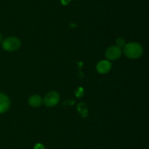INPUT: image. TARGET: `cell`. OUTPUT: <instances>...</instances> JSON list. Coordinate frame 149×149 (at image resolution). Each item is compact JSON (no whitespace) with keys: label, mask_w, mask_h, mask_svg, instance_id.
Here are the masks:
<instances>
[{"label":"cell","mask_w":149,"mask_h":149,"mask_svg":"<svg viewBox=\"0 0 149 149\" xmlns=\"http://www.w3.org/2000/svg\"><path fill=\"white\" fill-rule=\"evenodd\" d=\"M123 51L127 58L135 59L142 56L143 49L142 45L138 42H130L124 46Z\"/></svg>","instance_id":"1"},{"label":"cell","mask_w":149,"mask_h":149,"mask_svg":"<svg viewBox=\"0 0 149 149\" xmlns=\"http://www.w3.org/2000/svg\"><path fill=\"white\" fill-rule=\"evenodd\" d=\"M71 0H61V3L63 4V5H67L70 3Z\"/></svg>","instance_id":"11"},{"label":"cell","mask_w":149,"mask_h":149,"mask_svg":"<svg viewBox=\"0 0 149 149\" xmlns=\"http://www.w3.org/2000/svg\"><path fill=\"white\" fill-rule=\"evenodd\" d=\"M1 39H2V37H1V34H0V43H1Z\"/></svg>","instance_id":"14"},{"label":"cell","mask_w":149,"mask_h":149,"mask_svg":"<svg viewBox=\"0 0 149 149\" xmlns=\"http://www.w3.org/2000/svg\"><path fill=\"white\" fill-rule=\"evenodd\" d=\"M77 109H78L79 112L81 114L82 117H87V108L85 104L83 102H80L77 105Z\"/></svg>","instance_id":"8"},{"label":"cell","mask_w":149,"mask_h":149,"mask_svg":"<svg viewBox=\"0 0 149 149\" xmlns=\"http://www.w3.org/2000/svg\"><path fill=\"white\" fill-rule=\"evenodd\" d=\"M34 149H44V146L42 145V144H39V143H38V144H36V145H35Z\"/></svg>","instance_id":"12"},{"label":"cell","mask_w":149,"mask_h":149,"mask_svg":"<svg viewBox=\"0 0 149 149\" xmlns=\"http://www.w3.org/2000/svg\"><path fill=\"white\" fill-rule=\"evenodd\" d=\"M116 45H117L118 47H122V46H125V39H123V38H118L117 39H116Z\"/></svg>","instance_id":"9"},{"label":"cell","mask_w":149,"mask_h":149,"mask_svg":"<svg viewBox=\"0 0 149 149\" xmlns=\"http://www.w3.org/2000/svg\"><path fill=\"white\" fill-rule=\"evenodd\" d=\"M10 102L8 96L4 93H0V113H4L8 110Z\"/></svg>","instance_id":"6"},{"label":"cell","mask_w":149,"mask_h":149,"mask_svg":"<svg viewBox=\"0 0 149 149\" xmlns=\"http://www.w3.org/2000/svg\"><path fill=\"white\" fill-rule=\"evenodd\" d=\"M122 55V50L118 46H111L106 50V57L107 59L111 61H114L118 59Z\"/></svg>","instance_id":"4"},{"label":"cell","mask_w":149,"mask_h":149,"mask_svg":"<svg viewBox=\"0 0 149 149\" xmlns=\"http://www.w3.org/2000/svg\"><path fill=\"white\" fill-rule=\"evenodd\" d=\"M21 45V42L17 37H7L2 42V48L6 51H17L19 49Z\"/></svg>","instance_id":"2"},{"label":"cell","mask_w":149,"mask_h":149,"mask_svg":"<svg viewBox=\"0 0 149 149\" xmlns=\"http://www.w3.org/2000/svg\"><path fill=\"white\" fill-rule=\"evenodd\" d=\"M83 93H84V90H83L82 88L79 87L76 90L75 95L77 96V97H81V96L83 95Z\"/></svg>","instance_id":"10"},{"label":"cell","mask_w":149,"mask_h":149,"mask_svg":"<svg viewBox=\"0 0 149 149\" xmlns=\"http://www.w3.org/2000/svg\"><path fill=\"white\" fill-rule=\"evenodd\" d=\"M60 101V95L56 91H49L45 95L43 102L47 107H53L58 105Z\"/></svg>","instance_id":"3"},{"label":"cell","mask_w":149,"mask_h":149,"mask_svg":"<svg viewBox=\"0 0 149 149\" xmlns=\"http://www.w3.org/2000/svg\"><path fill=\"white\" fill-rule=\"evenodd\" d=\"M70 26H71V27H75L76 24H74V23H71V25H70Z\"/></svg>","instance_id":"13"},{"label":"cell","mask_w":149,"mask_h":149,"mask_svg":"<svg viewBox=\"0 0 149 149\" xmlns=\"http://www.w3.org/2000/svg\"><path fill=\"white\" fill-rule=\"evenodd\" d=\"M111 68V63L107 60H102L97 63L96 66L97 71L100 74H106L110 71Z\"/></svg>","instance_id":"5"},{"label":"cell","mask_w":149,"mask_h":149,"mask_svg":"<svg viewBox=\"0 0 149 149\" xmlns=\"http://www.w3.org/2000/svg\"><path fill=\"white\" fill-rule=\"evenodd\" d=\"M43 102V100L39 95H32L29 99V104L33 108H38L40 106Z\"/></svg>","instance_id":"7"}]
</instances>
